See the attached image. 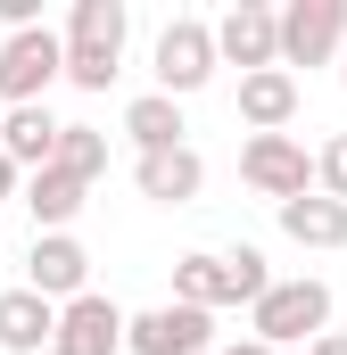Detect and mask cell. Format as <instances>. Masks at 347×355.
<instances>
[{
  "mask_svg": "<svg viewBox=\"0 0 347 355\" xmlns=\"http://www.w3.org/2000/svg\"><path fill=\"white\" fill-rule=\"evenodd\" d=\"M124 42H133V8L124 0H75L58 50H67V83L75 91H108L124 75Z\"/></svg>",
  "mask_w": 347,
  "mask_h": 355,
  "instance_id": "1",
  "label": "cell"
},
{
  "mask_svg": "<svg viewBox=\"0 0 347 355\" xmlns=\"http://www.w3.org/2000/svg\"><path fill=\"white\" fill-rule=\"evenodd\" d=\"M331 331V281H314V272H298V281H273L257 306H248V339L257 347H298V339H323Z\"/></svg>",
  "mask_w": 347,
  "mask_h": 355,
  "instance_id": "2",
  "label": "cell"
},
{
  "mask_svg": "<svg viewBox=\"0 0 347 355\" xmlns=\"http://www.w3.org/2000/svg\"><path fill=\"white\" fill-rule=\"evenodd\" d=\"M347 42V0H289L273 8V67H331Z\"/></svg>",
  "mask_w": 347,
  "mask_h": 355,
  "instance_id": "3",
  "label": "cell"
},
{
  "mask_svg": "<svg viewBox=\"0 0 347 355\" xmlns=\"http://www.w3.org/2000/svg\"><path fill=\"white\" fill-rule=\"evenodd\" d=\"M240 182L273 198V207H289V198H306L314 190V149L298 141V132H248V149H240Z\"/></svg>",
  "mask_w": 347,
  "mask_h": 355,
  "instance_id": "4",
  "label": "cell"
},
{
  "mask_svg": "<svg viewBox=\"0 0 347 355\" xmlns=\"http://www.w3.org/2000/svg\"><path fill=\"white\" fill-rule=\"evenodd\" d=\"M67 75V50L50 25H25L0 42V107H42V91Z\"/></svg>",
  "mask_w": 347,
  "mask_h": 355,
  "instance_id": "5",
  "label": "cell"
},
{
  "mask_svg": "<svg viewBox=\"0 0 347 355\" xmlns=\"http://www.w3.org/2000/svg\"><path fill=\"white\" fill-rule=\"evenodd\" d=\"M149 75H158L166 99H190V91L215 83V33H207V17H174L158 33V50H149Z\"/></svg>",
  "mask_w": 347,
  "mask_h": 355,
  "instance_id": "6",
  "label": "cell"
},
{
  "mask_svg": "<svg viewBox=\"0 0 347 355\" xmlns=\"http://www.w3.org/2000/svg\"><path fill=\"white\" fill-rule=\"evenodd\" d=\"M207 347H215V314H198V306L124 314V355H207Z\"/></svg>",
  "mask_w": 347,
  "mask_h": 355,
  "instance_id": "7",
  "label": "cell"
},
{
  "mask_svg": "<svg viewBox=\"0 0 347 355\" xmlns=\"http://www.w3.org/2000/svg\"><path fill=\"white\" fill-rule=\"evenodd\" d=\"M25 289L50 297V306L83 297L91 289V248L75 240V232H33V248H25Z\"/></svg>",
  "mask_w": 347,
  "mask_h": 355,
  "instance_id": "8",
  "label": "cell"
},
{
  "mask_svg": "<svg viewBox=\"0 0 347 355\" xmlns=\"http://www.w3.org/2000/svg\"><path fill=\"white\" fill-rule=\"evenodd\" d=\"M50 355H124V306L116 297H67L58 306V331H50Z\"/></svg>",
  "mask_w": 347,
  "mask_h": 355,
  "instance_id": "9",
  "label": "cell"
},
{
  "mask_svg": "<svg viewBox=\"0 0 347 355\" xmlns=\"http://www.w3.org/2000/svg\"><path fill=\"white\" fill-rule=\"evenodd\" d=\"M207 33H215V67H240V75H264V67H273V8H264V0L223 8Z\"/></svg>",
  "mask_w": 347,
  "mask_h": 355,
  "instance_id": "10",
  "label": "cell"
},
{
  "mask_svg": "<svg viewBox=\"0 0 347 355\" xmlns=\"http://www.w3.org/2000/svg\"><path fill=\"white\" fill-rule=\"evenodd\" d=\"M133 182H141V198H158V207H190V198L207 190V157L182 141V149H158V157H133Z\"/></svg>",
  "mask_w": 347,
  "mask_h": 355,
  "instance_id": "11",
  "label": "cell"
},
{
  "mask_svg": "<svg viewBox=\"0 0 347 355\" xmlns=\"http://www.w3.org/2000/svg\"><path fill=\"white\" fill-rule=\"evenodd\" d=\"M50 331H58V306H50V297H33L25 281L0 289V355H42Z\"/></svg>",
  "mask_w": 347,
  "mask_h": 355,
  "instance_id": "12",
  "label": "cell"
},
{
  "mask_svg": "<svg viewBox=\"0 0 347 355\" xmlns=\"http://www.w3.org/2000/svg\"><path fill=\"white\" fill-rule=\"evenodd\" d=\"M50 149H58V116L50 107H0V157L17 174H42Z\"/></svg>",
  "mask_w": 347,
  "mask_h": 355,
  "instance_id": "13",
  "label": "cell"
},
{
  "mask_svg": "<svg viewBox=\"0 0 347 355\" xmlns=\"http://www.w3.org/2000/svg\"><path fill=\"white\" fill-rule=\"evenodd\" d=\"M240 124L248 132H289L298 124V75H281V67L240 75Z\"/></svg>",
  "mask_w": 347,
  "mask_h": 355,
  "instance_id": "14",
  "label": "cell"
},
{
  "mask_svg": "<svg viewBox=\"0 0 347 355\" xmlns=\"http://www.w3.org/2000/svg\"><path fill=\"white\" fill-rule=\"evenodd\" d=\"M25 215H33V232H75V215H83V182L75 174H58V166H42V174H25Z\"/></svg>",
  "mask_w": 347,
  "mask_h": 355,
  "instance_id": "15",
  "label": "cell"
},
{
  "mask_svg": "<svg viewBox=\"0 0 347 355\" xmlns=\"http://www.w3.org/2000/svg\"><path fill=\"white\" fill-rule=\"evenodd\" d=\"M273 223H281L298 248H347V207H339V198H323V190H306V198L273 207Z\"/></svg>",
  "mask_w": 347,
  "mask_h": 355,
  "instance_id": "16",
  "label": "cell"
},
{
  "mask_svg": "<svg viewBox=\"0 0 347 355\" xmlns=\"http://www.w3.org/2000/svg\"><path fill=\"white\" fill-rule=\"evenodd\" d=\"M124 132H133V149L141 157H158V149H182V99H166V91H141L133 107H124Z\"/></svg>",
  "mask_w": 347,
  "mask_h": 355,
  "instance_id": "17",
  "label": "cell"
},
{
  "mask_svg": "<svg viewBox=\"0 0 347 355\" xmlns=\"http://www.w3.org/2000/svg\"><path fill=\"white\" fill-rule=\"evenodd\" d=\"M174 306H198V314L232 306V281H223V257H215V248H190V257H174Z\"/></svg>",
  "mask_w": 347,
  "mask_h": 355,
  "instance_id": "18",
  "label": "cell"
},
{
  "mask_svg": "<svg viewBox=\"0 0 347 355\" xmlns=\"http://www.w3.org/2000/svg\"><path fill=\"white\" fill-rule=\"evenodd\" d=\"M50 166H58V174H75L91 190V182L108 174V132H99V124H58V149H50Z\"/></svg>",
  "mask_w": 347,
  "mask_h": 355,
  "instance_id": "19",
  "label": "cell"
},
{
  "mask_svg": "<svg viewBox=\"0 0 347 355\" xmlns=\"http://www.w3.org/2000/svg\"><path fill=\"white\" fill-rule=\"evenodd\" d=\"M223 281H232V306H257L264 289H273V272H264V257L240 240V248H223Z\"/></svg>",
  "mask_w": 347,
  "mask_h": 355,
  "instance_id": "20",
  "label": "cell"
},
{
  "mask_svg": "<svg viewBox=\"0 0 347 355\" xmlns=\"http://www.w3.org/2000/svg\"><path fill=\"white\" fill-rule=\"evenodd\" d=\"M314 190H323V198H339V207H347V132H331V141L314 149Z\"/></svg>",
  "mask_w": 347,
  "mask_h": 355,
  "instance_id": "21",
  "label": "cell"
},
{
  "mask_svg": "<svg viewBox=\"0 0 347 355\" xmlns=\"http://www.w3.org/2000/svg\"><path fill=\"white\" fill-rule=\"evenodd\" d=\"M306 355H347V331H323V339H306Z\"/></svg>",
  "mask_w": 347,
  "mask_h": 355,
  "instance_id": "22",
  "label": "cell"
},
{
  "mask_svg": "<svg viewBox=\"0 0 347 355\" xmlns=\"http://www.w3.org/2000/svg\"><path fill=\"white\" fill-rule=\"evenodd\" d=\"M17 190H25V174H17V166L0 157V198H17Z\"/></svg>",
  "mask_w": 347,
  "mask_h": 355,
  "instance_id": "23",
  "label": "cell"
},
{
  "mask_svg": "<svg viewBox=\"0 0 347 355\" xmlns=\"http://www.w3.org/2000/svg\"><path fill=\"white\" fill-rule=\"evenodd\" d=\"M215 355H273V347H257V339H223Z\"/></svg>",
  "mask_w": 347,
  "mask_h": 355,
  "instance_id": "24",
  "label": "cell"
},
{
  "mask_svg": "<svg viewBox=\"0 0 347 355\" xmlns=\"http://www.w3.org/2000/svg\"><path fill=\"white\" fill-rule=\"evenodd\" d=\"M339 83H347V67H339Z\"/></svg>",
  "mask_w": 347,
  "mask_h": 355,
  "instance_id": "25",
  "label": "cell"
}]
</instances>
